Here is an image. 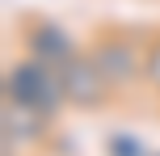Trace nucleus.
<instances>
[{
    "label": "nucleus",
    "instance_id": "obj_1",
    "mask_svg": "<svg viewBox=\"0 0 160 156\" xmlns=\"http://www.w3.org/2000/svg\"><path fill=\"white\" fill-rule=\"evenodd\" d=\"M0 89H4V101H17V106H25V110H38V114H47V118H59L63 106H68L63 72H59L55 63H47V59H38V55L13 59V63L4 68Z\"/></svg>",
    "mask_w": 160,
    "mask_h": 156
},
{
    "label": "nucleus",
    "instance_id": "obj_2",
    "mask_svg": "<svg viewBox=\"0 0 160 156\" xmlns=\"http://www.w3.org/2000/svg\"><path fill=\"white\" fill-rule=\"evenodd\" d=\"M148 38L152 34L135 30H97L88 42V55L97 59V68L105 72V80L114 84V93H131L135 84H143V63H148Z\"/></svg>",
    "mask_w": 160,
    "mask_h": 156
},
{
    "label": "nucleus",
    "instance_id": "obj_3",
    "mask_svg": "<svg viewBox=\"0 0 160 156\" xmlns=\"http://www.w3.org/2000/svg\"><path fill=\"white\" fill-rule=\"evenodd\" d=\"M59 72H63V93H68V106L72 110H105L118 97L114 84L105 80V72L97 68V59L88 55V47L76 51Z\"/></svg>",
    "mask_w": 160,
    "mask_h": 156
},
{
    "label": "nucleus",
    "instance_id": "obj_4",
    "mask_svg": "<svg viewBox=\"0 0 160 156\" xmlns=\"http://www.w3.org/2000/svg\"><path fill=\"white\" fill-rule=\"evenodd\" d=\"M17 38H21L25 55H38V59H47V63H55V68H63L68 59L80 51V42H76L59 21L38 17V13H34V17H21V25H17Z\"/></svg>",
    "mask_w": 160,
    "mask_h": 156
},
{
    "label": "nucleus",
    "instance_id": "obj_5",
    "mask_svg": "<svg viewBox=\"0 0 160 156\" xmlns=\"http://www.w3.org/2000/svg\"><path fill=\"white\" fill-rule=\"evenodd\" d=\"M55 131V118L38 114V110H25L17 101H4L0 110V139H4V152H21V148H38V143L51 139Z\"/></svg>",
    "mask_w": 160,
    "mask_h": 156
},
{
    "label": "nucleus",
    "instance_id": "obj_6",
    "mask_svg": "<svg viewBox=\"0 0 160 156\" xmlns=\"http://www.w3.org/2000/svg\"><path fill=\"white\" fill-rule=\"evenodd\" d=\"M105 156H152V148L135 131H110L105 135Z\"/></svg>",
    "mask_w": 160,
    "mask_h": 156
},
{
    "label": "nucleus",
    "instance_id": "obj_7",
    "mask_svg": "<svg viewBox=\"0 0 160 156\" xmlns=\"http://www.w3.org/2000/svg\"><path fill=\"white\" fill-rule=\"evenodd\" d=\"M143 84L160 97V30L148 38V63H143Z\"/></svg>",
    "mask_w": 160,
    "mask_h": 156
},
{
    "label": "nucleus",
    "instance_id": "obj_8",
    "mask_svg": "<svg viewBox=\"0 0 160 156\" xmlns=\"http://www.w3.org/2000/svg\"><path fill=\"white\" fill-rule=\"evenodd\" d=\"M4 156H13V152H4Z\"/></svg>",
    "mask_w": 160,
    "mask_h": 156
},
{
    "label": "nucleus",
    "instance_id": "obj_9",
    "mask_svg": "<svg viewBox=\"0 0 160 156\" xmlns=\"http://www.w3.org/2000/svg\"><path fill=\"white\" fill-rule=\"evenodd\" d=\"M152 156H160V152H152Z\"/></svg>",
    "mask_w": 160,
    "mask_h": 156
}]
</instances>
